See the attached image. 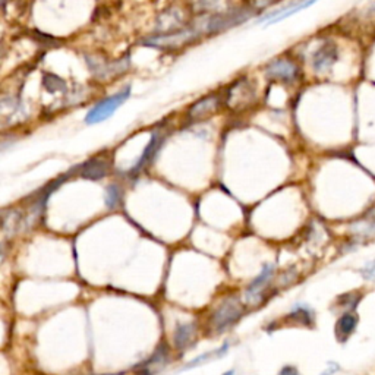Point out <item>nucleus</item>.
<instances>
[{"label":"nucleus","instance_id":"obj_5","mask_svg":"<svg viewBox=\"0 0 375 375\" xmlns=\"http://www.w3.org/2000/svg\"><path fill=\"white\" fill-rule=\"evenodd\" d=\"M266 72L269 78L282 81V82H294L299 77V67L298 65L286 58L274 59L267 65Z\"/></svg>","mask_w":375,"mask_h":375},{"label":"nucleus","instance_id":"obj_25","mask_svg":"<svg viewBox=\"0 0 375 375\" xmlns=\"http://www.w3.org/2000/svg\"><path fill=\"white\" fill-rule=\"evenodd\" d=\"M261 2H264V3H269V2H271V0H261Z\"/></svg>","mask_w":375,"mask_h":375},{"label":"nucleus","instance_id":"obj_6","mask_svg":"<svg viewBox=\"0 0 375 375\" xmlns=\"http://www.w3.org/2000/svg\"><path fill=\"white\" fill-rule=\"evenodd\" d=\"M359 326L358 312H342L335 324V337L339 343L349 342Z\"/></svg>","mask_w":375,"mask_h":375},{"label":"nucleus","instance_id":"obj_3","mask_svg":"<svg viewBox=\"0 0 375 375\" xmlns=\"http://www.w3.org/2000/svg\"><path fill=\"white\" fill-rule=\"evenodd\" d=\"M339 61V47L331 40H326L324 43L319 45V47L312 53L311 63L314 71L318 74H324L335 66Z\"/></svg>","mask_w":375,"mask_h":375},{"label":"nucleus","instance_id":"obj_15","mask_svg":"<svg viewBox=\"0 0 375 375\" xmlns=\"http://www.w3.org/2000/svg\"><path fill=\"white\" fill-rule=\"evenodd\" d=\"M217 106H218V100L216 99V97H207V99H202L198 103L193 104V107L191 109V112H189V116L192 119L204 118L207 115L213 113L214 110L217 109Z\"/></svg>","mask_w":375,"mask_h":375},{"label":"nucleus","instance_id":"obj_14","mask_svg":"<svg viewBox=\"0 0 375 375\" xmlns=\"http://www.w3.org/2000/svg\"><path fill=\"white\" fill-rule=\"evenodd\" d=\"M287 319H292L294 324L303 326V327H314L315 324V315L312 310L305 307V305H296V307L287 315Z\"/></svg>","mask_w":375,"mask_h":375},{"label":"nucleus","instance_id":"obj_21","mask_svg":"<svg viewBox=\"0 0 375 375\" xmlns=\"http://www.w3.org/2000/svg\"><path fill=\"white\" fill-rule=\"evenodd\" d=\"M340 371V365L337 362H330L326 368V371H323L319 375H335Z\"/></svg>","mask_w":375,"mask_h":375},{"label":"nucleus","instance_id":"obj_17","mask_svg":"<svg viewBox=\"0 0 375 375\" xmlns=\"http://www.w3.org/2000/svg\"><path fill=\"white\" fill-rule=\"evenodd\" d=\"M228 349H229V344L226 343L225 346H221L218 351H214V352H210V353H205V355L198 356L197 359H193L192 362H189V365H186V368H193V367H197V365L205 362V360H208L210 358H218V356H221V355H225Z\"/></svg>","mask_w":375,"mask_h":375},{"label":"nucleus","instance_id":"obj_11","mask_svg":"<svg viewBox=\"0 0 375 375\" xmlns=\"http://www.w3.org/2000/svg\"><path fill=\"white\" fill-rule=\"evenodd\" d=\"M197 336V324L196 323H184L179 324L175 330V346L179 351L186 349Z\"/></svg>","mask_w":375,"mask_h":375},{"label":"nucleus","instance_id":"obj_1","mask_svg":"<svg viewBox=\"0 0 375 375\" xmlns=\"http://www.w3.org/2000/svg\"><path fill=\"white\" fill-rule=\"evenodd\" d=\"M129 95H131V87L128 86V87L122 88L120 91H118L116 94L107 97V99L102 100L100 103H97L87 113L86 122L88 125H94V123H99V122L109 119L115 113V110L118 107H120L125 102L129 99Z\"/></svg>","mask_w":375,"mask_h":375},{"label":"nucleus","instance_id":"obj_20","mask_svg":"<svg viewBox=\"0 0 375 375\" xmlns=\"http://www.w3.org/2000/svg\"><path fill=\"white\" fill-rule=\"evenodd\" d=\"M218 0H198V9L200 10H214L217 9Z\"/></svg>","mask_w":375,"mask_h":375},{"label":"nucleus","instance_id":"obj_18","mask_svg":"<svg viewBox=\"0 0 375 375\" xmlns=\"http://www.w3.org/2000/svg\"><path fill=\"white\" fill-rule=\"evenodd\" d=\"M360 276H362V279L365 282H372L375 280V260L368 261L365 266L359 270Z\"/></svg>","mask_w":375,"mask_h":375},{"label":"nucleus","instance_id":"obj_10","mask_svg":"<svg viewBox=\"0 0 375 375\" xmlns=\"http://www.w3.org/2000/svg\"><path fill=\"white\" fill-rule=\"evenodd\" d=\"M109 169H110V163L107 160L102 157H95L82 166L81 176L90 180H99L107 175Z\"/></svg>","mask_w":375,"mask_h":375},{"label":"nucleus","instance_id":"obj_2","mask_svg":"<svg viewBox=\"0 0 375 375\" xmlns=\"http://www.w3.org/2000/svg\"><path fill=\"white\" fill-rule=\"evenodd\" d=\"M242 315V305L236 298L226 299L216 310L212 318V324L217 331H223L234 324Z\"/></svg>","mask_w":375,"mask_h":375},{"label":"nucleus","instance_id":"obj_19","mask_svg":"<svg viewBox=\"0 0 375 375\" xmlns=\"http://www.w3.org/2000/svg\"><path fill=\"white\" fill-rule=\"evenodd\" d=\"M59 84H65V82L59 77H56V75H46L45 77V86L47 87L49 91L59 90Z\"/></svg>","mask_w":375,"mask_h":375},{"label":"nucleus","instance_id":"obj_23","mask_svg":"<svg viewBox=\"0 0 375 375\" xmlns=\"http://www.w3.org/2000/svg\"><path fill=\"white\" fill-rule=\"evenodd\" d=\"M369 10H371V12H372V13H375V3H374V5H372V6H371V9H369Z\"/></svg>","mask_w":375,"mask_h":375},{"label":"nucleus","instance_id":"obj_9","mask_svg":"<svg viewBox=\"0 0 375 375\" xmlns=\"http://www.w3.org/2000/svg\"><path fill=\"white\" fill-rule=\"evenodd\" d=\"M317 2H318V0H301V2L292 3L289 6H283L279 10H274L273 13H269L266 18H261V21H269V24H276V22H279V21H282V19L290 17V15H294V13H298V12H301L303 9L312 6Z\"/></svg>","mask_w":375,"mask_h":375},{"label":"nucleus","instance_id":"obj_24","mask_svg":"<svg viewBox=\"0 0 375 375\" xmlns=\"http://www.w3.org/2000/svg\"><path fill=\"white\" fill-rule=\"evenodd\" d=\"M223 375H233V371H229V372H226V374H223Z\"/></svg>","mask_w":375,"mask_h":375},{"label":"nucleus","instance_id":"obj_7","mask_svg":"<svg viewBox=\"0 0 375 375\" xmlns=\"http://www.w3.org/2000/svg\"><path fill=\"white\" fill-rule=\"evenodd\" d=\"M273 274H274V267L270 266V264H267V266L262 267L260 276L246 289L245 295H246L248 302H257L260 299L264 289H266L270 285V282L273 279Z\"/></svg>","mask_w":375,"mask_h":375},{"label":"nucleus","instance_id":"obj_16","mask_svg":"<svg viewBox=\"0 0 375 375\" xmlns=\"http://www.w3.org/2000/svg\"><path fill=\"white\" fill-rule=\"evenodd\" d=\"M122 198H123V192L120 189V186L118 185H110L106 189V205L109 208H116L122 204Z\"/></svg>","mask_w":375,"mask_h":375},{"label":"nucleus","instance_id":"obj_22","mask_svg":"<svg viewBox=\"0 0 375 375\" xmlns=\"http://www.w3.org/2000/svg\"><path fill=\"white\" fill-rule=\"evenodd\" d=\"M279 375H301V372L292 365H286L282 368V371L279 372Z\"/></svg>","mask_w":375,"mask_h":375},{"label":"nucleus","instance_id":"obj_12","mask_svg":"<svg viewBox=\"0 0 375 375\" xmlns=\"http://www.w3.org/2000/svg\"><path fill=\"white\" fill-rule=\"evenodd\" d=\"M365 294L362 290H353V292H346L336 298L337 307L342 310V312H356L359 308L360 302L364 301Z\"/></svg>","mask_w":375,"mask_h":375},{"label":"nucleus","instance_id":"obj_13","mask_svg":"<svg viewBox=\"0 0 375 375\" xmlns=\"http://www.w3.org/2000/svg\"><path fill=\"white\" fill-rule=\"evenodd\" d=\"M161 143H163V135H161V134H159V132L152 134L150 144L147 145V148H145V150H144V152H143L141 159L138 160L136 166H135V168L132 169V173H140V172H141V169H144V168H145V166H147V164L151 161V159L157 154V151L160 150Z\"/></svg>","mask_w":375,"mask_h":375},{"label":"nucleus","instance_id":"obj_4","mask_svg":"<svg viewBox=\"0 0 375 375\" xmlns=\"http://www.w3.org/2000/svg\"><path fill=\"white\" fill-rule=\"evenodd\" d=\"M351 238L353 245L367 244L375 238V205L351 225Z\"/></svg>","mask_w":375,"mask_h":375},{"label":"nucleus","instance_id":"obj_8","mask_svg":"<svg viewBox=\"0 0 375 375\" xmlns=\"http://www.w3.org/2000/svg\"><path fill=\"white\" fill-rule=\"evenodd\" d=\"M169 362V349L168 346H160L148 360L140 367H136L138 375H154L159 371H161Z\"/></svg>","mask_w":375,"mask_h":375}]
</instances>
